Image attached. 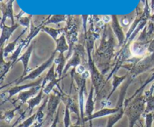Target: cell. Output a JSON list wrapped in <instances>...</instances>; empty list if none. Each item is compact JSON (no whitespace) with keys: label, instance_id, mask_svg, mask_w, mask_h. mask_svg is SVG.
I'll use <instances>...</instances> for the list:
<instances>
[{"label":"cell","instance_id":"18","mask_svg":"<svg viewBox=\"0 0 154 127\" xmlns=\"http://www.w3.org/2000/svg\"><path fill=\"white\" fill-rule=\"evenodd\" d=\"M12 68V63L11 61L5 62L4 58L2 57V62H1V69H0V81H2L4 79L5 76L6 74L8 72L9 69Z\"/></svg>","mask_w":154,"mask_h":127},{"label":"cell","instance_id":"8","mask_svg":"<svg viewBox=\"0 0 154 127\" xmlns=\"http://www.w3.org/2000/svg\"><path fill=\"white\" fill-rule=\"evenodd\" d=\"M123 108H102L99 111H96V112L93 113L91 116L90 117H85L84 119V122H88L90 121L91 122L92 120H94V119H97V118H100V117H106V116H110L112 115V114H116L118 111H120V110L123 109Z\"/></svg>","mask_w":154,"mask_h":127},{"label":"cell","instance_id":"14","mask_svg":"<svg viewBox=\"0 0 154 127\" xmlns=\"http://www.w3.org/2000/svg\"><path fill=\"white\" fill-rule=\"evenodd\" d=\"M81 57L79 54L77 52H75L73 56H72L70 59H69V61L67 62L66 65V67H65L64 71H63V75L66 76V72H68L69 69L71 68H76L78 67L79 65H81Z\"/></svg>","mask_w":154,"mask_h":127},{"label":"cell","instance_id":"15","mask_svg":"<svg viewBox=\"0 0 154 127\" xmlns=\"http://www.w3.org/2000/svg\"><path fill=\"white\" fill-rule=\"evenodd\" d=\"M129 75V74H126V75H124L123 76H121V77H118L115 75H113V82H112V89H111V93H109V95L108 96V97H107L106 99V102H109V99L112 96V95L114 94V92L116 91V90L117 89V87H119V86L120 85V84H122V83L123 82V81H125V80L126 79V78H127V76Z\"/></svg>","mask_w":154,"mask_h":127},{"label":"cell","instance_id":"1","mask_svg":"<svg viewBox=\"0 0 154 127\" xmlns=\"http://www.w3.org/2000/svg\"><path fill=\"white\" fill-rule=\"evenodd\" d=\"M146 98L142 93L137 95L125 107V114L129 118V127H134L137 121L145 111Z\"/></svg>","mask_w":154,"mask_h":127},{"label":"cell","instance_id":"29","mask_svg":"<svg viewBox=\"0 0 154 127\" xmlns=\"http://www.w3.org/2000/svg\"><path fill=\"white\" fill-rule=\"evenodd\" d=\"M122 23H123V25H128L129 22L127 19H123V21H122Z\"/></svg>","mask_w":154,"mask_h":127},{"label":"cell","instance_id":"4","mask_svg":"<svg viewBox=\"0 0 154 127\" xmlns=\"http://www.w3.org/2000/svg\"><path fill=\"white\" fill-rule=\"evenodd\" d=\"M56 53L57 52L54 51V52H53V54H51V57H50L48 60H46L45 63H42L40 66H38V67L36 68V69H33V70L30 73H29L28 75H27L26 76L24 77V78L17 79V80H15L14 81H13V82H11V84H7V87H8V86L11 85V84H14V83H17V84H20V83L23 82L24 81H26V80H35V79H36V78H38V77L40 76V75H42V74L43 73V72H45L47 69H48V68H51V66L54 64V60L56 59L55 58Z\"/></svg>","mask_w":154,"mask_h":127},{"label":"cell","instance_id":"31","mask_svg":"<svg viewBox=\"0 0 154 127\" xmlns=\"http://www.w3.org/2000/svg\"><path fill=\"white\" fill-rule=\"evenodd\" d=\"M153 117H154V113H153Z\"/></svg>","mask_w":154,"mask_h":127},{"label":"cell","instance_id":"11","mask_svg":"<svg viewBox=\"0 0 154 127\" xmlns=\"http://www.w3.org/2000/svg\"><path fill=\"white\" fill-rule=\"evenodd\" d=\"M43 89H42V90H40V92H39L37 96H35V97L30 99L27 102L28 107H27L26 110H27V112L29 113V116L32 115V113L34 108H35L36 106H38V105H39V104L42 102V101L43 100L44 97H45V96H47L44 93Z\"/></svg>","mask_w":154,"mask_h":127},{"label":"cell","instance_id":"23","mask_svg":"<svg viewBox=\"0 0 154 127\" xmlns=\"http://www.w3.org/2000/svg\"><path fill=\"white\" fill-rule=\"evenodd\" d=\"M144 117H145V127H152L153 121L154 120L153 113H148V114H143Z\"/></svg>","mask_w":154,"mask_h":127},{"label":"cell","instance_id":"34","mask_svg":"<svg viewBox=\"0 0 154 127\" xmlns=\"http://www.w3.org/2000/svg\"><path fill=\"white\" fill-rule=\"evenodd\" d=\"M153 96H154V94H153Z\"/></svg>","mask_w":154,"mask_h":127},{"label":"cell","instance_id":"28","mask_svg":"<svg viewBox=\"0 0 154 127\" xmlns=\"http://www.w3.org/2000/svg\"><path fill=\"white\" fill-rule=\"evenodd\" d=\"M102 20L104 21V23H108V22H110V21L111 20V17H109V16H104L103 17H102Z\"/></svg>","mask_w":154,"mask_h":127},{"label":"cell","instance_id":"24","mask_svg":"<svg viewBox=\"0 0 154 127\" xmlns=\"http://www.w3.org/2000/svg\"><path fill=\"white\" fill-rule=\"evenodd\" d=\"M75 70H76V73L78 74V75H82L83 73H84V72L87 71V68H86L85 66H84V65H79V66H78V67H76V69H75Z\"/></svg>","mask_w":154,"mask_h":127},{"label":"cell","instance_id":"10","mask_svg":"<svg viewBox=\"0 0 154 127\" xmlns=\"http://www.w3.org/2000/svg\"><path fill=\"white\" fill-rule=\"evenodd\" d=\"M32 45H31V46L26 50V51L22 56H20V57H19V59L17 60V62H22L23 65V72L22 75L20 77V78H24V77L26 76V75H28L29 62V59L30 57H31L32 53Z\"/></svg>","mask_w":154,"mask_h":127},{"label":"cell","instance_id":"5","mask_svg":"<svg viewBox=\"0 0 154 127\" xmlns=\"http://www.w3.org/2000/svg\"><path fill=\"white\" fill-rule=\"evenodd\" d=\"M63 93H58V92L54 91V94H51L49 96V100H48V105H47V111L46 116L45 118V123H50L51 121H54V115L57 112V108L63 99Z\"/></svg>","mask_w":154,"mask_h":127},{"label":"cell","instance_id":"19","mask_svg":"<svg viewBox=\"0 0 154 127\" xmlns=\"http://www.w3.org/2000/svg\"><path fill=\"white\" fill-rule=\"evenodd\" d=\"M68 50H69V47H68L67 44H66L64 36H63L57 41V45L55 51L56 52H60V54H64L65 51H68Z\"/></svg>","mask_w":154,"mask_h":127},{"label":"cell","instance_id":"9","mask_svg":"<svg viewBox=\"0 0 154 127\" xmlns=\"http://www.w3.org/2000/svg\"><path fill=\"white\" fill-rule=\"evenodd\" d=\"M148 45L147 43L142 42H134L130 46V53L132 56L135 57H144L147 52Z\"/></svg>","mask_w":154,"mask_h":127},{"label":"cell","instance_id":"17","mask_svg":"<svg viewBox=\"0 0 154 127\" xmlns=\"http://www.w3.org/2000/svg\"><path fill=\"white\" fill-rule=\"evenodd\" d=\"M125 114V108L120 110V111H118L116 114H112V115H110L108 117V122H107V126L106 127H113L120 119L123 117V114Z\"/></svg>","mask_w":154,"mask_h":127},{"label":"cell","instance_id":"13","mask_svg":"<svg viewBox=\"0 0 154 127\" xmlns=\"http://www.w3.org/2000/svg\"><path fill=\"white\" fill-rule=\"evenodd\" d=\"M67 57L64 56V54H60L57 58L54 60V63L57 65V69H56V74H57V78H63V71H64L65 67L66 65V60H67Z\"/></svg>","mask_w":154,"mask_h":127},{"label":"cell","instance_id":"6","mask_svg":"<svg viewBox=\"0 0 154 127\" xmlns=\"http://www.w3.org/2000/svg\"><path fill=\"white\" fill-rule=\"evenodd\" d=\"M44 80H45V77H41V78H39V79H38L35 82L29 83V84H24V85L22 86H14V87H11L9 90H5V91L4 92V93H8V96L6 98L5 102H7L8 100H9V99L11 97H13L14 96H15V95L17 94V93L19 94L20 93H21L22 91H24V90H26V89L37 87V86H40L41 84L43 83Z\"/></svg>","mask_w":154,"mask_h":127},{"label":"cell","instance_id":"20","mask_svg":"<svg viewBox=\"0 0 154 127\" xmlns=\"http://www.w3.org/2000/svg\"><path fill=\"white\" fill-rule=\"evenodd\" d=\"M20 106L21 105H20V106L14 108V109L10 110V111H5V114L2 116V120H4L7 123H10L11 122V120H13L14 117L15 111H17V110H19L20 108Z\"/></svg>","mask_w":154,"mask_h":127},{"label":"cell","instance_id":"30","mask_svg":"<svg viewBox=\"0 0 154 127\" xmlns=\"http://www.w3.org/2000/svg\"><path fill=\"white\" fill-rule=\"evenodd\" d=\"M70 127H82V126H81V125L75 124V125H71Z\"/></svg>","mask_w":154,"mask_h":127},{"label":"cell","instance_id":"27","mask_svg":"<svg viewBox=\"0 0 154 127\" xmlns=\"http://www.w3.org/2000/svg\"><path fill=\"white\" fill-rule=\"evenodd\" d=\"M81 76L83 78H84V79H87V80L89 78H90V77H91V75H90V71L87 70L85 72H84V73H83L82 75H81Z\"/></svg>","mask_w":154,"mask_h":127},{"label":"cell","instance_id":"25","mask_svg":"<svg viewBox=\"0 0 154 127\" xmlns=\"http://www.w3.org/2000/svg\"><path fill=\"white\" fill-rule=\"evenodd\" d=\"M60 108L58 109V111H57V114H56V117L55 118H54V121L52 122V124L51 125V126L50 127H57V124H58L59 123V117H60Z\"/></svg>","mask_w":154,"mask_h":127},{"label":"cell","instance_id":"22","mask_svg":"<svg viewBox=\"0 0 154 127\" xmlns=\"http://www.w3.org/2000/svg\"><path fill=\"white\" fill-rule=\"evenodd\" d=\"M17 26H13L12 28L10 29H6V32H5V34H2V39H1V45H2H2L4 44L5 42L8 41V39H9L10 37V34L14 31V30L16 29Z\"/></svg>","mask_w":154,"mask_h":127},{"label":"cell","instance_id":"12","mask_svg":"<svg viewBox=\"0 0 154 127\" xmlns=\"http://www.w3.org/2000/svg\"><path fill=\"white\" fill-rule=\"evenodd\" d=\"M94 92L95 89L93 85L91 86L90 93L87 96V102H86L85 105V114L87 117H90L93 114V111L95 109V101H94Z\"/></svg>","mask_w":154,"mask_h":127},{"label":"cell","instance_id":"2","mask_svg":"<svg viewBox=\"0 0 154 127\" xmlns=\"http://www.w3.org/2000/svg\"><path fill=\"white\" fill-rule=\"evenodd\" d=\"M91 49L90 45L87 47V53H88V63H87V66H88L89 71L91 75V81L92 85L94 87L95 93H96V96H99L101 91L105 87V81H104V77L102 72H100L98 69L97 66L95 64L93 58L91 56Z\"/></svg>","mask_w":154,"mask_h":127},{"label":"cell","instance_id":"32","mask_svg":"<svg viewBox=\"0 0 154 127\" xmlns=\"http://www.w3.org/2000/svg\"><path fill=\"white\" fill-rule=\"evenodd\" d=\"M141 127H144V126H141Z\"/></svg>","mask_w":154,"mask_h":127},{"label":"cell","instance_id":"21","mask_svg":"<svg viewBox=\"0 0 154 127\" xmlns=\"http://www.w3.org/2000/svg\"><path fill=\"white\" fill-rule=\"evenodd\" d=\"M54 66H55V64H53L52 66H51V67L50 68L49 71H48V72L47 73V75H45V80H44V81H45V83H48V81L49 82H51V81H54V80H56L57 79V74H56V72H54Z\"/></svg>","mask_w":154,"mask_h":127},{"label":"cell","instance_id":"26","mask_svg":"<svg viewBox=\"0 0 154 127\" xmlns=\"http://www.w3.org/2000/svg\"><path fill=\"white\" fill-rule=\"evenodd\" d=\"M46 31L48 32V33H49V34L51 35V36H52V37L56 40V38H57V35H58V33H57V32L54 31V30H51V29H48V30H46Z\"/></svg>","mask_w":154,"mask_h":127},{"label":"cell","instance_id":"3","mask_svg":"<svg viewBox=\"0 0 154 127\" xmlns=\"http://www.w3.org/2000/svg\"><path fill=\"white\" fill-rule=\"evenodd\" d=\"M154 66V53L150 55L141 58L135 63H130L129 65H123L122 67L129 71L130 76L132 78H136L138 75L144 73L148 70H153Z\"/></svg>","mask_w":154,"mask_h":127},{"label":"cell","instance_id":"7","mask_svg":"<svg viewBox=\"0 0 154 127\" xmlns=\"http://www.w3.org/2000/svg\"><path fill=\"white\" fill-rule=\"evenodd\" d=\"M46 84L47 83H45V81H43L42 85L32 87V88H30L29 90L22 91L21 93H20L19 94H18L17 98V100L20 101V102H21V105L27 103V102H28L30 99L35 97V96H37V95L38 94L40 90L45 87Z\"/></svg>","mask_w":154,"mask_h":127},{"label":"cell","instance_id":"33","mask_svg":"<svg viewBox=\"0 0 154 127\" xmlns=\"http://www.w3.org/2000/svg\"><path fill=\"white\" fill-rule=\"evenodd\" d=\"M17 127H20V126H17Z\"/></svg>","mask_w":154,"mask_h":127},{"label":"cell","instance_id":"16","mask_svg":"<svg viewBox=\"0 0 154 127\" xmlns=\"http://www.w3.org/2000/svg\"><path fill=\"white\" fill-rule=\"evenodd\" d=\"M65 77L66 76L63 75V78H57V79L54 80V81H51V82L48 83V84H47V85L44 87V89H43L44 93H45L46 96H49V95H51V93L53 91V90H54V88L55 86H57V87H58V89H59V90L60 91V93H63V91H62V90H61V88H60L59 84H60V81H61L62 80L65 78Z\"/></svg>","mask_w":154,"mask_h":127}]
</instances>
